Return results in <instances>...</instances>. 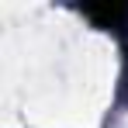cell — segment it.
<instances>
[{
	"label": "cell",
	"mask_w": 128,
	"mask_h": 128,
	"mask_svg": "<svg viewBox=\"0 0 128 128\" xmlns=\"http://www.w3.org/2000/svg\"><path fill=\"white\" fill-rule=\"evenodd\" d=\"M83 14L97 28L107 31H125L128 28V4H104V7H83Z\"/></svg>",
	"instance_id": "6da1fadb"
}]
</instances>
